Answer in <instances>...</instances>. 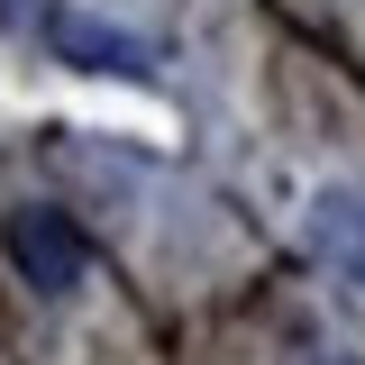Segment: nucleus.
Masks as SVG:
<instances>
[{"label": "nucleus", "instance_id": "obj_1", "mask_svg": "<svg viewBox=\"0 0 365 365\" xmlns=\"http://www.w3.org/2000/svg\"><path fill=\"white\" fill-rule=\"evenodd\" d=\"M0 247H9L19 283H37V292H73L91 274V247H83V228L64 220V210H9Z\"/></svg>", "mask_w": 365, "mask_h": 365}, {"label": "nucleus", "instance_id": "obj_2", "mask_svg": "<svg viewBox=\"0 0 365 365\" xmlns=\"http://www.w3.org/2000/svg\"><path fill=\"white\" fill-rule=\"evenodd\" d=\"M55 55H64V64H83V73H146V37L110 28V19H83V9H64V19H55Z\"/></svg>", "mask_w": 365, "mask_h": 365}, {"label": "nucleus", "instance_id": "obj_3", "mask_svg": "<svg viewBox=\"0 0 365 365\" xmlns=\"http://www.w3.org/2000/svg\"><path fill=\"white\" fill-rule=\"evenodd\" d=\"M311 247L329 256V274L365 283V192H319L311 201Z\"/></svg>", "mask_w": 365, "mask_h": 365}]
</instances>
